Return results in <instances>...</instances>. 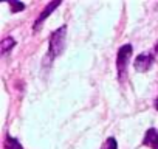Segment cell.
Listing matches in <instances>:
<instances>
[{"label": "cell", "instance_id": "1", "mask_svg": "<svg viewBox=\"0 0 158 149\" xmlns=\"http://www.w3.org/2000/svg\"><path fill=\"white\" fill-rule=\"evenodd\" d=\"M65 40H67V25H62L56 28L48 39V51L44 57V64L50 65L57 56H60L65 50Z\"/></svg>", "mask_w": 158, "mask_h": 149}, {"label": "cell", "instance_id": "2", "mask_svg": "<svg viewBox=\"0 0 158 149\" xmlns=\"http://www.w3.org/2000/svg\"><path fill=\"white\" fill-rule=\"evenodd\" d=\"M132 53H133L132 44H124L118 50V54H116V71H118V81L121 84H124V81L127 79V70H129V62H130Z\"/></svg>", "mask_w": 158, "mask_h": 149}, {"label": "cell", "instance_id": "3", "mask_svg": "<svg viewBox=\"0 0 158 149\" xmlns=\"http://www.w3.org/2000/svg\"><path fill=\"white\" fill-rule=\"evenodd\" d=\"M153 62H155V53L153 51H143L135 57L133 67L138 73H146L152 68Z\"/></svg>", "mask_w": 158, "mask_h": 149}, {"label": "cell", "instance_id": "4", "mask_svg": "<svg viewBox=\"0 0 158 149\" xmlns=\"http://www.w3.org/2000/svg\"><path fill=\"white\" fill-rule=\"evenodd\" d=\"M60 3H62L60 0H56V2H50V3L42 10V13L39 14V17L36 19V22H34V25H33V31H34V33L40 30V27H42V23L45 22V19L50 17V16L53 14V11H54L57 6H60Z\"/></svg>", "mask_w": 158, "mask_h": 149}, {"label": "cell", "instance_id": "5", "mask_svg": "<svg viewBox=\"0 0 158 149\" xmlns=\"http://www.w3.org/2000/svg\"><path fill=\"white\" fill-rule=\"evenodd\" d=\"M143 146L149 147V149H158V129L155 127H149L143 137Z\"/></svg>", "mask_w": 158, "mask_h": 149}, {"label": "cell", "instance_id": "6", "mask_svg": "<svg viewBox=\"0 0 158 149\" xmlns=\"http://www.w3.org/2000/svg\"><path fill=\"white\" fill-rule=\"evenodd\" d=\"M3 149H23V146L20 144V141L17 138L6 134L5 138H3Z\"/></svg>", "mask_w": 158, "mask_h": 149}, {"label": "cell", "instance_id": "7", "mask_svg": "<svg viewBox=\"0 0 158 149\" xmlns=\"http://www.w3.org/2000/svg\"><path fill=\"white\" fill-rule=\"evenodd\" d=\"M16 47V40L11 37V36H6L2 39V42H0V50H2V54H6L10 53L13 48Z\"/></svg>", "mask_w": 158, "mask_h": 149}, {"label": "cell", "instance_id": "8", "mask_svg": "<svg viewBox=\"0 0 158 149\" xmlns=\"http://www.w3.org/2000/svg\"><path fill=\"white\" fill-rule=\"evenodd\" d=\"M101 149H118V143H116V138L115 137H109L104 143H102V146H101Z\"/></svg>", "mask_w": 158, "mask_h": 149}, {"label": "cell", "instance_id": "9", "mask_svg": "<svg viewBox=\"0 0 158 149\" xmlns=\"http://www.w3.org/2000/svg\"><path fill=\"white\" fill-rule=\"evenodd\" d=\"M8 5L11 6L13 13H19L22 10H25V3H20V2H16V0H13V2H8Z\"/></svg>", "mask_w": 158, "mask_h": 149}, {"label": "cell", "instance_id": "10", "mask_svg": "<svg viewBox=\"0 0 158 149\" xmlns=\"http://www.w3.org/2000/svg\"><path fill=\"white\" fill-rule=\"evenodd\" d=\"M153 107H155V109L158 110V96L155 98V103H153Z\"/></svg>", "mask_w": 158, "mask_h": 149}, {"label": "cell", "instance_id": "11", "mask_svg": "<svg viewBox=\"0 0 158 149\" xmlns=\"http://www.w3.org/2000/svg\"><path fill=\"white\" fill-rule=\"evenodd\" d=\"M153 53H155V54L158 53V42H156V44H155V47H153Z\"/></svg>", "mask_w": 158, "mask_h": 149}]
</instances>
